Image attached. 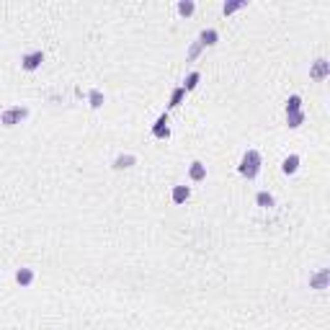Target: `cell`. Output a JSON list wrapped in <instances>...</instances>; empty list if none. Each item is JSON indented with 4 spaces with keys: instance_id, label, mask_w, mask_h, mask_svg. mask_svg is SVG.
Segmentation results:
<instances>
[{
    "instance_id": "cell-3",
    "label": "cell",
    "mask_w": 330,
    "mask_h": 330,
    "mask_svg": "<svg viewBox=\"0 0 330 330\" xmlns=\"http://www.w3.org/2000/svg\"><path fill=\"white\" fill-rule=\"evenodd\" d=\"M26 116H29V108L16 106V108H8V111L0 114V121H3L6 127H13V124H18V121H21V119H26Z\"/></svg>"
},
{
    "instance_id": "cell-7",
    "label": "cell",
    "mask_w": 330,
    "mask_h": 330,
    "mask_svg": "<svg viewBox=\"0 0 330 330\" xmlns=\"http://www.w3.org/2000/svg\"><path fill=\"white\" fill-rule=\"evenodd\" d=\"M188 178L196 181V183L204 181V178H206V165L199 162V160H194V162H191V168H188Z\"/></svg>"
},
{
    "instance_id": "cell-19",
    "label": "cell",
    "mask_w": 330,
    "mask_h": 330,
    "mask_svg": "<svg viewBox=\"0 0 330 330\" xmlns=\"http://www.w3.org/2000/svg\"><path fill=\"white\" fill-rule=\"evenodd\" d=\"M88 101H91L93 108H101V106H103V93H101L98 88H93V91L88 93Z\"/></svg>"
},
{
    "instance_id": "cell-6",
    "label": "cell",
    "mask_w": 330,
    "mask_h": 330,
    "mask_svg": "<svg viewBox=\"0 0 330 330\" xmlns=\"http://www.w3.org/2000/svg\"><path fill=\"white\" fill-rule=\"evenodd\" d=\"M327 72H330V62H327V60H317V62L312 65V70H310V77L322 80V77H327Z\"/></svg>"
},
{
    "instance_id": "cell-15",
    "label": "cell",
    "mask_w": 330,
    "mask_h": 330,
    "mask_svg": "<svg viewBox=\"0 0 330 330\" xmlns=\"http://www.w3.org/2000/svg\"><path fill=\"white\" fill-rule=\"evenodd\" d=\"M286 121H289V127H292V129H299L302 124H305V111H297V114H286Z\"/></svg>"
},
{
    "instance_id": "cell-21",
    "label": "cell",
    "mask_w": 330,
    "mask_h": 330,
    "mask_svg": "<svg viewBox=\"0 0 330 330\" xmlns=\"http://www.w3.org/2000/svg\"><path fill=\"white\" fill-rule=\"evenodd\" d=\"M201 49H204V47L199 44V41H194V44H191V49H188V60H194V57H196Z\"/></svg>"
},
{
    "instance_id": "cell-4",
    "label": "cell",
    "mask_w": 330,
    "mask_h": 330,
    "mask_svg": "<svg viewBox=\"0 0 330 330\" xmlns=\"http://www.w3.org/2000/svg\"><path fill=\"white\" fill-rule=\"evenodd\" d=\"M168 114H160L157 121H155V127H152V137L155 140H168L171 137V127H168Z\"/></svg>"
},
{
    "instance_id": "cell-2",
    "label": "cell",
    "mask_w": 330,
    "mask_h": 330,
    "mask_svg": "<svg viewBox=\"0 0 330 330\" xmlns=\"http://www.w3.org/2000/svg\"><path fill=\"white\" fill-rule=\"evenodd\" d=\"M41 62H44V52H41V49H36V52H29V54H23V57H21V67H23L26 72H34V70H39V67H41Z\"/></svg>"
},
{
    "instance_id": "cell-10",
    "label": "cell",
    "mask_w": 330,
    "mask_h": 330,
    "mask_svg": "<svg viewBox=\"0 0 330 330\" xmlns=\"http://www.w3.org/2000/svg\"><path fill=\"white\" fill-rule=\"evenodd\" d=\"M188 196H191V188H188V186H173V194H171L173 204H186Z\"/></svg>"
},
{
    "instance_id": "cell-20",
    "label": "cell",
    "mask_w": 330,
    "mask_h": 330,
    "mask_svg": "<svg viewBox=\"0 0 330 330\" xmlns=\"http://www.w3.org/2000/svg\"><path fill=\"white\" fill-rule=\"evenodd\" d=\"M325 281H327V271H322L320 276H315V279H312V284H315L317 289H325Z\"/></svg>"
},
{
    "instance_id": "cell-18",
    "label": "cell",
    "mask_w": 330,
    "mask_h": 330,
    "mask_svg": "<svg viewBox=\"0 0 330 330\" xmlns=\"http://www.w3.org/2000/svg\"><path fill=\"white\" fill-rule=\"evenodd\" d=\"M183 98H186V91H183V88H176V91L171 93V103H168V106H171V108H178Z\"/></svg>"
},
{
    "instance_id": "cell-11",
    "label": "cell",
    "mask_w": 330,
    "mask_h": 330,
    "mask_svg": "<svg viewBox=\"0 0 330 330\" xmlns=\"http://www.w3.org/2000/svg\"><path fill=\"white\" fill-rule=\"evenodd\" d=\"M34 268H18L16 271V284H21V286H31L34 284Z\"/></svg>"
},
{
    "instance_id": "cell-8",
    "label": "cell",
    "mask_w": 330,
    "mask_h": 330,
    "mask_svg": "<svg viewBox=\"0 0 330 330\" xmlns=\"http://www.w3.org/2000/svg\"><path fill=\"white\" fill-rule=\"evenodd\" d=\"M281 171H284L286 176H294V173L299 171V155H289V157H284Z\"/></svg>"
},
{
    "instance_id": "cell-1",
    "label": "cell",
    "mask_w": 330,
    "mask_h": 330,
    "mask_svg": "<svg viewBox=\"0 0 330 330\" xmlns=\"http://www.w3.org/2000/svg\"><path fill=\"white\" fill-rule=\"evenodd\" d=\"M261 162H263V160H261V152H258V150H248V152L240 157V168H237V171H240L242 178L253 181V178L261 173Z\"/></svg>"
},
{
    "instance_id": "cell-12",
    "label": "cell",
    "mask_w": 330,
    "mask_h": 330,
    "mask_svg": "<svg viewBox=\"0 0 330 330\" xmlns=\"http://www.w3.org/2000/svg\"><path fill=\"white\" fill-rule=\"evenodd\" d=\"M256 204L261 206V209H271V206L276 204V199H273V194H268V191H258V194H256Z\"/></svg>"
},
{
    "instance_id": "cell-14",
    "label": "cell",
    "mask_w": 330,
    "mask_h": 330,
    "mask_svg": "<svg viewBox=\"0 0 330 330\" xmlns=\"http://www.w3.org/2000/svg\"><path fill=\"white\" fill-rule=\"evenodd\" d=\"M199 80H201V72H196V70H194V72H188V77L183 80V86H181V88H183L186 93H191V91L199 86Z\"/></svg>"
},
{
    "instance_id": "cell-13",
    "label": "cell",
    "mask_w": 330,
    "mask_h": 330,
    "mask_svg": "<svg viewBox=\"0 0 330 330\" xmlns=\"http://www.w3.org/2000/svg\"><path fill=\"white\" fill-rule=\"evenodd\" d=\"M242 8H248V0H232V3H225V6H222V13H225V16H232L235 11H242Z\"/></svg>"
},
{
    "instance_id": "cell-17",
    "label": "cell",
    "mask_w": 330,
    "mask_h": 330,
    "mask_svg": "<svg viewBox=\"0 0 330 330\" xmlns=\"http://www.w3.org/2000/svg\"><path fill=\"white\" fill-rule=\"evenodd\" d=\"M194 11H196L194 0H181V3H178V13H181V16H191Z\"/></svg>"
},
{
    "instance_id": "cell-5",
    "label": "cell",
    "mask_w": 330,
    "mask_h": 330,
    "mask_svg": "<svg viewBox=\"0 0 330 330\" xmlns=\"http://www.w3.org/2000/svg\"><path fill=\"white\" fill-rule=\"evenodd\" d=\"M196 41H199L201 47H214L217 41H219V31H217V29H204Z\"/></svg>"
},
{
    "instance_id": "cell-16",
    "label": "cell",
    "mask_w": 330,
    "mask_h": 330,
    "mask_svg": "<svg viewBox=\"0 0 330 330\" xmlns=\"http://www.w3.org/2000/svg\"><path fill=\"white\" fill-rule=\"evenodd\" d=\"M297 111H302V98H299V96H289V101H286V114H297Z\"/></svg>"
},
{
    "instance_id": "cell-9",
    "label": "cell",
    "mask_w": 330,
    "mask_h": 330,
    "mask_svg": "<svg viewBox=\"0 0 330 330\" xmlns=\"http://www.w3.org/2000/svg\"><path fill=\"white\" fill-rule=\"evenodd\" d=\"M134 162H137V155H132V152H127V155H119V157L114 160V171H124V168H132Z\"/></svg>"
}]
</instances>
